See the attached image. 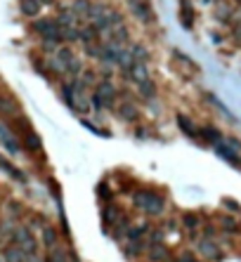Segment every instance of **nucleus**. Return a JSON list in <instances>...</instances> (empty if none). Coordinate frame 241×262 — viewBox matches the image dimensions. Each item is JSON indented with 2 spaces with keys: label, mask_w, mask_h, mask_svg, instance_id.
<instances>
[{
  "label": "nucleus",
  "mask_w": 241,
  "mask_h": 262,
  "mask_svg": "<svg viewBox=\"0 0 241 262\" xmlns=\"http://www.w3.org/2000/svg\"><path fill=\"white\" fill-rule=\"evenodd\" d=\"M133 203L140 210H144L147 215H161V213H163V208H166V201H163V196H161V194H156V191H152V189L135 191V194H133Z\"/></svg>",
  "instance_id": "obj_2"
},
{
  "label": "nucleus",
  "mask_w": 241,
  "mask_h": 262,
  "mask_svg": "<svg viewBox=\"0 0 241 262\" xmlns=\"http://www.w3.org/2000/svg\"><path fill=\"white\" fill-rule=\"evenodd\" d=\"M173 57H175V59H180V62L182 64H187V66H192V69H194V71H199V66L194 62H192V59H189V57H185V54L180 52V50H173Z\"/></svg>",
  "instance_id": "obj_33"
},
{
  "label": "nucleus",
  "mask_w": 241,
  "mask_h": 262,
  "mask_svg": "<svg viewBox=\"0 0 241 262\" xmlns=\"http://www.w3.org/2000/svg\"><path fill=\"white\" fill-rule=\"evenodd\" d=\"M125 73H128V78H130L137 88H140L142 83L152 81V78H149V71H147V64H133V66H130Z\"/></svg>",
  "instance_id": "obj_10"
},
{
  "label": "nucleus",
  "mask_w": 241,
  "mask_h": 262,
  "mask_svg": "<svg viewBox=\"0 0 241 262\" xmlns=\"http://www.w3.org/2000/svg\"><path fill=\"white\" fill-rule=\"evenodd\" d=\"M102 215H104V225H111V222L116 225V222H118V210L114 208V206H107Z\"/></svg>",
  "instance_id": "obj_29"
},
{
  "label": "nucleus",
  "mask_w": 241,
  "mask_h": 262,
  "mask_svg": "<svg viewBox=\"0 0 241 262\" xmlns=\"http://www.w3.org/2000/svg\"><path fill=\"white\" fill-rule=\"evenodd\" d=\"M0 234H2V229H0Z\"/></svg>",
  "instance_id": "obj_40"
},
{
  "label": "nucleus",
  "mask_w": 241,
  "mask_h": 262,
  "mask_svg": "<svg viewBox=\"0 0 241 262\" xmlns=\"http://www.w3.org/2000/svg\"><path fill=\"white\" fill-rule=\"evenodd\" d=\"M43 244L47 251H52V248H57V229L50 225L43 227Z\"/></svg>",
  "instance_id": "obj_20"
},
{
  "label": "nucleus",
  "mask_w": 241,
  "mask_h": 262,
  "mask_svg": "<svg viewBox=\"0 0 241 262\" xmlns=\"http://www.w3.org/2000/svg\"><path fill=\"white\" fill-rule=\"evenodd\" d=\"M125 52H128V50H123V45H116V43H111V40L102 45V59H104V62L121 64L123 62V57H125Z\"/></svg>",
  "instance_id": "obj_7"
},
{
  "label": "nucleus",
  "mask_w": 241,
  "mask_h": 262,
  "mask_svg": "<svg viewBox=\"0 0 241 262\" xmlns=\"http://www.w3.org/2000/svg\"><path fill=\"white\" fill-rule=\"evenodd\" d=\"M109 33H111V43H116V45H123L125 40H128V28H125V24L111 28Z\"/></svg>",
  "instance_id": "obj_24"
},
{
  "label": "nucleus",
  "mask_w": 241,
  "mask_h": 262,
  "mask_svg": "<svg viewBox=\"0 0 241 262\" xmlns=\"http://www.w3.org/2000/svg\"><path fill=\"white\" fill-rule=\"evenodd\" d=\"M19 9H21L24 17L38 19V14L43 12V5H40L38 0H19Z\"/></svg>",
  "instance_id": "obj_12"
},
{
  "label": "nucleus",
  "mask_w": 241,
  "mask_h": 262,
  "mask_svg": "<svg viewBox=\"0 0 241 262\" xmlns=\"http://www.w3.org/2000/svg\"><path fill=\"white\" fill-rule=\"evenodd\" d=\"M199 135L204 137L206 142H211V144H220V142H223V135H220V132H218V130H215V128H211V126H206V128H201V130H199Z\"/></svg>",
  "instance_id": "obj_21"
},
{
  "label": "nucleus",
  "mask_w": 241,
  "mask_h": 262,
  "mask_svg": "<svg viewBox=\"0 0 241 262\" xmlns=\"http://www.w3.org/2000/svg\"><path fill=\"white\" fill-rule=\"evenodd\" d=\"M215 151H218V156H220V158H225V161H230L232 165H239V163H241L239 151H234L232 146H227L225 142H220V144H215Z\"/></svg>",
  "instance_id": "obj_14"
},
{
  "label": "nucleus",
  "mask_w": 241,
  "mask_h": 262,
  "mask_svg": "<svg viewBox=\"0 0 241 262\" xmlns=\"http://www.w3.org/2000/svg\"><path fill=\"white\" fill-rule=\"evenodd\" d=\"M128 5H130V9H133V14L137 19L149 21V17H152V9H149V5H147L144 0H128Z\"/></svg>",
  "instance_id": "obj_13"
},
{
  "label": "nucleus",
  "mask_w": 241,
  "mask_h": 262,
  "mask_svg": "<svg viewBox=\"0 0 241 262\" xmlns=\"http://www.w3.org/2000/svg\"><path fill=\"white\" fill-rule=\"evenodd\" d=\"M38 2H40V5H52L54 0H38Z\"/></svg>",
  "instance_id": "obj_39"
},
{
  "label": "nucleus",
  "mask_w": 241,
  "mask_h": 262,
  "mask_svg": "<svg viewBox=\"0 0 241 262\" xmlns=\"http://www.w3.org/2000/svg\"><path fill=\"white\" fill-rule=\"evenodd\" d=\"M45 262H69V258H66V251L52 248V251L47 253V258H45Z\"/></svg>",
  "instance_id": "obj_26"
},
{
  "label": "nucleus",
  "mask_w": 241,
  "mask_h": 262,
  "mask_svg": "<svg viewBox=\"0 0 241 262\" xmlns=\"http://www.w3.org/2000/svg\"><path fill=\"white\" fill-rule=\"evenodd\" d=\"M182 225L187 227V229H197L199 227V215L197 213H185V215H182Z\"/></svg>",
  "instance_id": "obj_30"
},
{
  "label": "nucleus",
  "mask_w": 241,
  "mask_h": 262,
  "mask_svg": "<svg viewBox=\"0 0 241 262\" xmlns=\"http://www.w3.org/2000/svg\"><path fill=\"white\" fill-rule=\"evenodd\" d=\"M175 262H197V260H194V255L185 253V255H180V258H178V260H175Z\"/></svg>",
  "instance_id": "obj_37"
},
{
  "label": "nucleus",
  "mask_w": 241,
  "mask_h": 262,
  "mask_svg": "<svg viewBox=\"0 0 241 262\" xmlns=\"http://www.w3.org/2000/svg\"><path fill=\"white\" fill-rule=\"evenodd\" d=\"M156 244H163V232L161 229H154L152 236H149V246H156Z\"/></svg>",
  "instance_id": "obj_34"
},
{
  "label": "nucleus",
  "mask_w": 241,
  "mask_h": 262,
  "mask_svg": "<svg viewBox=\"0 0 241 262\" xmlns=\"http://www.w3.org/2000/svg\"><path fill=\"white\" fill-rule=\"evenodd\" d=\"M140 95H142L144 100H152V97H156V85H154V81H147L140 85Z\"/></svg>",
  "instance_id": "obj_27"
},
{
  "label": "nucleus",
  "mask_w": 241,
  "mask_h": 262,
  "mask_svg": "<svg viewBox=\"0 0 241 262\" xmlns=\"http://www.w3.org/2000/svg\"><path fill=\"white\" fill-rule=\"evenodd\" d=\"M78 36H80V28H66V31H62V40H66V43L78 40Z\"/></svg>",
  "instance_id": "obj_32"
},
{
  "label": "nucleus",
  "mask_w": 241,
  "mask_h": 262,
  "mask_svg": "<svg viewBox=\"0 0 241 262\" xmlns=\"http://www.w3.org/2000/svg\"><path fill=\"white\" fill-rule=\"evenodd\" d=\"M223 203H225V208H230V210H239V203H237L234 199H225Z\"/></svg>",
  "instance_id": "obj_36"
},
{
  "label": "nucleus",
  "mask_w": 241,
  "mask_h": 262,
  "mask_svg": "<svg viewBox=\"0 0 241 262\" xmlns=\"http://www.w3.org/2000/svg\"><path fill=\"white\" fill-rule=\"evenodd\" d=\"M90 9H92L90 0H73L71 12L76 14V19H90Z\"/></svg>",
  "instance_id": "obj_16"
},
{
  "label": "nucleus",
  "mask_w": 241,
  "mask_h": 262,
  "mask_svg": "<svg viewBox=\"0 0 241 262\" xmlns=\"http://www.w3.org/2000/svg\"><path fill=\"white\" fill-rule=\"evenodd\" d=\"M21 146L28 149V151H40V137H38L33 130H26L24 137H21Z\"/></svg>",
  "instance_id": "obj_17"
},
{
  "label": "nucleus",
  "mask_w": 241,
  "mask_h": 262,
  "mask_svg": "<svg viewBox=\"0 0 241 262\" xmlns=\"http://www.w3.org/2000/svg\"><path fill=\"white\" fill-rule=\"evenodd\" d=\"M147 255H149V260L152 262H166L170 253H168V248H166L163 244H156V246H149V253Z\"/></svg>",
  "instance_id": "obj_19"
},
{
  "label": "nucleus",
  "mask_w": 241,
  "mask_h": 262,
  "mask_svg": "<svg viewBox=\"0 0 241 262\" xmlns=\"http://www.w3.org/2000/svg\"><path fill=\"white\" fill-rule=\"evenodd\" d=\"M192 21H194V19H192V7H189L187 0H185V2H182V26L192 28Z\"/></svg>",
  "instance_id": "obj_31"
},
{
  "label": "nucleus",
  "mask_w": 241,
  "mask_h": 262,
  "mask_svg": "<svg viewBox=\"0 0 241 262\" xmlns=\"http://www.w3.org/2000/svg\"><path fill=\"white\" fill-rule=\"evenodd\" d=\"M178 126H180V130H182L185 135H189V137H199V130L194 128V123H192V121H189L187 116H182V114H180V116H178Z\"/></svg>",
  "instance_id": "obj_22"
},
{
  "label": "nucleus",
  "mask_w": 241,
  "mask_h": 262,
  "mask_svg": "<svg viewBox=\"0 0 241 262\" xmlns=\"http://www.w3.org/2000/svg\"><path fill=\"white\" fill-rule=\"evenodd\" d=\"M33 31L43 38L45 43H59V40H62V31L57 26V21L50 17H38L36 21H33Z\"/></svg>",
  "instance_id": "obj_5"
},
{
  "label": "nucleus",
  "mask_w": 241,
  "mask_h": 262,
  "mask_svg": "<svg viewBox=\"0 0 241 262\" xmlns=\"http://www.w3.org/2000/svg\"><path fill=\"white\" fill-rule=\"evenodd\" d=\"M12 241H14V246L21 248V253L24 255H36L38 253V241H36V236H33V232H31V227L19 225L17 229H14V234H12Z\"/></svg>",
  "instance_id": "obj_4"
},
{
  "label": "nucleus",
  "mask_w": 241,
  "mask_h": 262,
  "mask_svg": "<svg viewBox=\"0 0 241 262\" xmlns=\"http://www.w3.org/2000/svg\"><path fill=\"white\" fill-rule=\"evenodd\" d=\"M57 26H59V31H66V28H78V19H76V14H73L71 9H62L59 14H57Z\"/></svg>",
  "instance_id": "obj_11"
},
{
  "label": "nucleus",
  "mask_w": 241,
  "mask_h": 262,
  "mask_svg": "<svg viewBox=\"0 0 241 262\" xmlns=\"http://www.w3.org/2000/svg\"><path fill=\"white\" fill-rule=\"evenodd\" d=\"M0 144L5 146V151L7 154H12V156H17L19 151H21V144H19V139L12 132H9V128L0 121Z\"/></svg>",
  "instance_id": "obj_6"
},
{
  "label": "nucleus",
  "mask_w": 241,
  "mask_h": 262,
  "mask_svg": "<svg viewBox=\"0 0 241 262\" xmlns=\"http://www.w3.org/2000/svg\"><path fill=\"white\" fill-rule=\"evenodd\" d=\"M52 66L57 69V71H66L69 76H73V78H78L80 73H83V66H80L78 57H76V52H71V47L69 45H59L57 50H54Z\"/></svg>",
  "instance_id": "obj_1"
},
{
  "label": "nucleus",
  "mask_w": 241,
  "mask_h": 262,
  "mask_svg": "<svg viewBox=\"0 0 241 262\" xmlns=\"http://www.w3.org/2000/svg\"><path fill=\"white\" fill-rule=\"evenodd\" d=\"M199 253L208 258V260H223V251H220V246L211 241V239H204V241H199Z\"/></svg>",
  "instance_id": "obj_8"
},
{
  "label": "nucleus",
  "mask_w": 241,
  "mask_h": 262,
  "mask_svg": "<svg viewBox=\"0 0 241 262\" xmlns=\"http://www.w3.org/2000/svg\"><path fill=\"white\" fill-rule=\"evenodd\" d=\"M21 107H19V102L14 97H9L5 92H0V116H17Z\"/></svg>",
  "instance_id": "obj_9"
},
{
  "label": "nucleus",
  "mask_w": 241,
  "mask_h": 262,
  "mask_svg": "<svg viewBox=\"0 0 241 262\" xmlns=\"http://www.w3.org/2000/svg\"><path fill=\"white\" fill-rule=\"evenodd\" d=\"M19 210H21V206L17 201H9V213H19Z\"/></svg>",
  "instance_id": "obj_38"
},
{
  "label": "nucleus",
  "mask_w": 241,
  "mask_h": 262,
  "mask_svg": "<svg viewBox=\"0 0 241 262\" xmlns=\"http://www.w3.org/2000/svg\"><path fill=\"white\" fill-rule=\"evenodd\" d=\"M114 100H116V88L111 81H99L92 97H90V104L95 111H104V109L114 107Z\"/></svg>",
  "instance_id": "obj_3"
},
{
  "label": "nucleus",
  "mask_w": 241,
  "mask_h": 262,
  "mask_svg": "<svg viewBox=\"0 0 241 262\" xmlns=\"http://www.w3.org/2000/svg\"><path fill=\"white\" fill-rule=\"evenodd\" d=\"M130 57H133V64H147V59H149V52H147V47H144V45H133V50H130Z\"/></svg>",
  "instance_id": "obj_23"
},
{
  "label": "nucleus",
  "mask_w": 241,
  "mask_h": 262,
  "mask_svg": "<svg viewBox=\"0 0 241 262\" xmlns=\"http://www.w3.org/2000/svg\"><path fill=\"white\" fill-rule=\"evenodd\" d=\"M118 118H123V121H128V123H133V121H137V116H140V111H137V107H135V104H128V102H125V104H121V107H118Z\"/></svg>",
  "instance_id": "obj_18"
},
{
  "label": "nucleus",
  "mask_w": 241,
  "mask_h": 262,
  "mask_svg": "<svg viewBox=\"0 0 241 262\" xmlns=\"http://www.w3.org/2000/svg\"><path fill=\"white\" fill-rule=\"evenodd\" d=\"M24 258H26V255L21 253V248L14 244H9L2 248V260L5 262H24Z\"/></svg>",
  "instance_id": "obj_15"
},
{
  "label": "nucleus",
  "mask_w": 241,
  "mask_h": 262,
  "mask_svg": "<svg viewBox=\"0 0 241 262\" xmlns=\"http://www.w3.org/2000/svg\"><path fill=\"white\" fill-rule=\"evenodd\" d=\"M142 251H144L142 239H140V241H130V244L125 246V255H128V258H137V255H142Z\"/></svg>",
  "instance_id": "obj_25"
},
{
  "label": "nucleus",
  "mask_w": 241,
  "mask_h": 262,
  "mask_svg": "<svg viewBox=\"0 0 241 262\" xmlns=\"http://www.w3.org/2000/svg\"><path fill=\"white\" fill-rule=\"evenodd\" d=\"M220 227H223L225 232H230V234H234V232L239 229L237 220H234V217H230V215H223V217H220Z\"/></svg>",
  "instance_id": "obj_28"
},
{
  "label": "nucleus",
  "mask_w": 241,
  "mask_h": 262,
  "mask_svg": "<svg viewBox=\"0 0 241 262\" xmlns=\"http://www.w3.org/2000/svg\"><path fill=\"white\" fill-rule=\"evenodd\" d=\"M64 100H66V104L69 107H73V85H64Z\"/></svg>",
  "instance_id": "obj_35"
}]
</instances>
